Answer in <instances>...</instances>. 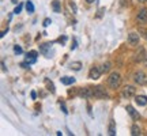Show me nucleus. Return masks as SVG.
Listing matches in <instances>:
<instances>
[{
    "label": "nucleus",
    "mask_w": 147,
    "mask_h": 136,
    "mask_svg": "<svg viewBox=\"0 0 147 136\" xmlns=\"http://www.w3.org/2000/svg\"><path fill=\"white\" fill-rule=\"evenodd\" d=\"M121 83V75L119 72H112L110 76L108 78V84H109L110 89L116 90Z\"/></svg>",
    "instance_id": "f257e3e1"
},
{
    "label": "nucleus",
    "mask_w": 147,
    "mask_h": 136,
    "mask_svg": "<svg viewBox=\"0 0 147 136\" xmlns=\"http://www.w3.org/2000/svg\"><path fill=\"white\" fill-rule=\"evenodd\" d=\"M91 89H93V97H95V98H98V100H106V98H109L106 90L102 86H95V87H91Z\"/></svg>",
    "instance_id": "f03ea898"
},
{
    "label": "nucleus",
    "mask_w": 147,
    "mask_h": 136,
    "mask_svg": "<svg viewBox=\"0 0 147 136\" xmlns=\"http://www.w3.org/2000/svg\"><path fill=\"white\" fill-rule=\"evenodd\" d=\"M134 82L139 86H143V84L147 83V75L143 71H136L134 73Z\"/></svg>",
    "instance_id": "7ed1b4c3"
},
{
    "label": "nucleus",
    "mask_w": 147,
    "mask_h": 136,
    "mask_svg": "<svg viewBox=\"0 0 147 136\" xmlns=\"http://www.w3.org/2000/svg\"><path fill=\"white\" fill-rule=\"evenodd\" d=\"M135 93H136V89L134 87V86H131V84H127L125 87L123 89V91H121V95L124 97V98H131V97H134L135 95Z\"/></svg>",
    "instance_id": "20e7f679"
},
{
    "label": "nucleus",
    "mask_w": 147,
    "mask_h": 136,
    "mask_svg": "<svg viewBox=\"0 0 147 136\" xmlns=\"http://www.w3.org/2000/svg\"><path fill=\"white\" fill-rule=\"evenodd\" d=\"M139 41H140V37H139V34L135 32H132L128 34V44L129 45H132V46H138L139 45Z\"/></svg>",
    "instance_id": "39448f33"
},
{
    "label": "nucleus",
    "mask_w": 147,
    "mask_h": 136,
    "mask_svg": "<svg viewBox=\"0 0 147 136\" xmlns=\"http://www.w3.org/2000/svg\"><path fill=\"white\" fill-rule=\"evenodd\" d=\"M136 21L139 23H146L147 22V8H142V10L138 12Z\"/></svg>",
    "instance_id": "423d86ee"
},
{
    "label": "nucleus",
    "mask_w": 147,
    "mask_h": 136,
    "mask_svg": "<svg viewBox=\"0 0 147 136\" xmlns=\"http://www.w3.org/2000/svg\"><path fill=\"white\" fill-rule=\"evenodd\" d=\"M101 73H102V71H101L98 67H93L91 69H90V72H89V78L90 79H98L101 76Z\"/></svg>",
    "instance_id": "0eeeda50"
},
{
    "label": "nucleus",
    "mask_w": 147,
    "mask_h": 136,
    "mask_svg": "<svg viewBox=\"0 0 147 136\" xmlns=\"http://www.w3.org/2000/svg\"><path fill=\"white\" fill-rule=\"evenodd\" d=\"M79 95L83 97V98H90V97H93V89H91V87L79 89Z\"/></svg>",
    "instance_id": "6e6552de"
},
{
    "label": "nucleus",
    "mask_w": 147,
    "mask_h": 136,
    "mask_svg": "<svg viewBox=\"0 0 147 136\" xmlns=\"http://www.w3.org/2000/svg\"><path fill=\"white\" fill-rule=\"evenodd\" d=\"M127 112H128V114L131 116L134 120H138V118L140 117L139 112H138V110H135V108H134V106H131V105H128V106H127Z\"/></svg>",
    "instance_id": "1a4fd4ad"
},
{
    "label": "nucleus",
    "mask_w": 147,
    "mask_h": 136,
    "mask_svg": "<svg viewBox=\"0 0 147 136\" xmlns=\"http://www.w3.org/2000/svg\"><path fill=\"white\" fill-rule=\"evenodd\" d=\"M135 102H136L139 106H146L147 105V97L146 95H136V97H135Z\"/></svg>",
    "instance_id": "9d476101"
},
{
    "label": "nucleus",
    "mask_w": 147,
    "mask_h": 136,
    "mask_svg": "<svg viewBox=\"0 0 147 136\" xmlns=\"http://www.w3.org/2000/svg\"><path fill=\"white\" fill-rule=\"evenodd\" d=\"M36 59H37V52H30V53H27V56H26V61L27 63H30V64H33V63H36Z\"/></svg>",
    "instance_id": "9b49d317"
},
{
    "label": "nucleus",
    "mask_w": 147,
    "mask_h": 136,
    "mask_svg": "<svg viewBox=\"0 0 147 136\" xmlns=\"http://www.w3.org/2000/svg\"><path fill=\"white\" fill-rule=\"evenodd\" d=\"M60 80H61V83L65 84V86L75 83V79H74V78H69V76H63V78H60Z\"/></svg>",
    "instance_id": "f8f14e48"
},
{
    "label": "nucleus",
    "mask_w": 147,
    "mask_h": 136,
    "mask_svg": "<svg viewBox=\"0 0 147 136\" xmlns=\"http://www.w3.org/2000/svg\"><path fill=\"white\" fill-rule=\"evenodd\" d=\"M108 132H109L110 136H115L116 135V123L113 120H110V123H109V129H108Z\"/></svg>",
    "instance_id": "ddd939ff"
},
{
    "label": "nucleus",
    "mask_w": 147,
    "mask_h": 136,
    "mask_svg": "<svg viewBox=\"0 0 147 136\" xmlns=\"http://www.w3.org/2000/svg\"><path fill=\"white\" fill-rule=\"evenodd\" d=\"M131 135L132 136H139L140 135V128L136 125V124H134L131 128Z\"/></svg>",
    "instance_id": "4468645a"
},
{
    "label": "nucleus",
    "mask_w": 147,
    "mask_h": 136,
    "mask_svg": "<svg viewBox=\"0 0 147 136\" xmlns=\"http://www.w3.org/2000/svg\"><path fill=\"white\" fill-rule=\"evenodd\" d=\"M69 68L74 69V71H79V69L82 68V63H80V61H72L71 65H69Z\"/></svg>",
    "instance_id": "2eb2a0df"
},
{
    "label": "nucleus",
    "mask_w": 147,
    "mask_h": 136,
    "mask_svg": "<svg viewBox=\"0 0 147 136\" xmlns=\"http://www.w3.org/2000/svg\"><path fill=\"white\" fill-rule=\"evenodd\" d=\"M45 84L48 86V90H49V91H51L52 94H55V93H56V90H55V86H53V83L51 82V80H49V79H45Z\"/></svg>",
    "instance_id": "dca6fc26"
},
{
    "label": "nucleus",
    "mask_w": 147,
    "mask_h": 136,
    "mask_svg": "<svg viewBox=\"0 0 147 136\" xmlns=\"http://www.w3.org/2000/svg\"><path fill=\"white\" fill-rule=\"evenodd\" d=\"M26 10H27L29 14H33V12H34V5H33V3L30 1V0L26 3Z\"/></svg>",
    "instance_id": "f3484780"
},
{
    "label": "nucleus",
    "mask_w": 147,
    "mask_h": 136,
    "mask_svg": "<svg viewBox=\"0 0 147 136\" xmlns=\"http://www.w3.org/2000/svg\"><path fill=\"white\" fill-rule=\"evenodd\" d=\"M109 69H110V63H109V61H106V63L102 64V68H101V71H102L104 73L109 72Z\"/></svg>",
    "instance_id": "a211bd4d"
},
{
    "label": "nucleus",
    "mask_w": 147,
    "mask_h": 136,
    "mask_svg": "<svg viewBox=\"0 0 147 136\" xmlns=\"http://www.w3.org/2000/svg\"><path fill=\"white\" fill-rule=\"evenodd\" d=\"M52 7H53V10H55V12H60V5H59L57 0H55L52 3Z\"/></svg>",
    "instance_id": "6ab92c4d"
},
{
    "label": "nucleus",
    "mask_w": 147,
    "mask_h": 136,
    "mask_svg": "<svg viewBox=\"0 0 147 136\" xmlns=\"http://www.w3.org/2000/svg\"><path fill=\"white\" fill-rule=\"evenodd\" d=\"M22 8H23V4H18L16 5V8L14 10V12H15V14H19V12L22 11Z\"/></svg>",
    "instance_id": "aec40b11"
},
{
    "label": "nucleus",
    "mask_w": 147,
    "mask_h": 136,
    "mask_svg": "<svg viewBox=\"0 0 147 136\" xmlns=\"http://www.w3.org/2000/svg\"><path fill=\"white\" fill-rule=\"evenodd\" d=\"M14 52H15L16 55H21V53H22V48L18 46V45H15V46H14Z\"/></svg>",
    "instance_id": "412c9836"
},
{
    "label": "nucleus",
    "mask_w": 147,
    "mask_h": 136,
    "mask_svg": "<svg viewBox=\"0 0 147 136\" xmlns=\"http://www.w3.org/2000/svg\"><path fill=\"white\" fill-rule=\"evenodd\" d=\"M69 7L72 8V12H74V14H76V4H75L74 1H71V3H69Z\"/></svg>",
    "instance_id": "4be33fe9"
},
{
    "label": "nucleus",
    "mask_w": 147,
    "mask_h": 136,
    "mask_svg": "<svg viewBox=\"0 0 147 136\" xmlns=\"http://www.w3.org/2000/svg\"><path fill=\"white\" fill-rule=\"evenodd\" d=\"M51 23H52V21H51V19H45V21H44V26H49V25H51Z\"/></svg>",
    "instance_id": "5701e85b"
},
{
    "label": "nucleus",
    "mask_w": 147,
    "mask_h": 136,
    "mask_svg": "<svg viewBox=\"0 0 147 136\" xmlns=\"http://www.w3.org/2000/svg\"><path fill=\"white\" fill-rule=\"evenodd\" d=\"M61 110H63V112L65 113V114L68 113V110H67V108H65V105H64V104H61Z\"/></svg>",
    "instance_id": "b1692460"
},
{
    "label": "nucleus",
    "mask_w": 147,
    "mask_h": 136,
    "mask_svg": "<svg viewBox=\"0 0 147 136\" xmlns=\"http://www.w3.org/2000/svg\"><path fill=\"white\" fill-rule=\"evenodd\" d=\"M29 65H30V63H21V67H23V68H29Z\"/></svg>",
    "instance_id": "393cba45"
},
{
    "label": "nucleus",
    "mask_w": 147,
    "mask_h": 136,
    "mask_svg": "<svg viewBox=\"0 0 147 136\" xmlns=\"http://www.w3.org/2000/svg\"><path fill=\"white\" fill-rule=\"evenodd\" d=\"M143 64L147 65V53H146V56H144V59H143Z\"/></svg>",
    "instance_id": "a878e982"
},
{
    "label": "nucleus",
    "mask_w": 147,
    "mask_h": 136,
    "mask_svg": "<svg viewBox=\"0 0 147 136\" xmlns=\"http://www.w3.org/2000/svg\"><path fill=\"white\" fill-rule=\"evenodd\" d=\"M37 95H36V91H32V98H36Z\"/></svg>",
    "instance_id": "bb28decb"
},
{
    "label": "nucleus",
    "mask_w": 147,
    "mask_h": 136,
    "mask_svg": "<svg viewBox=\"0 0 147 136\" xmlns=\"http://www.w3.org/2000/svg\"><path fill=\"white\" fill-rule=\"evenodd\" d=\"M86 1H87V3H89V4H93V3H94L95 0H86Z\"/></svg>",
    "instance_id": "cd10ccee"
},
{
    "label": "nucleus",
    "mask_w": 147,
    "mask_h": 136,
    "mask_svg": "<svg viewBox=\"0 0 147 136\" xmlns=\"http://www.w3.org/2000/svg\"><path fill=\"white\" fill-rule=\"evenodd\" d=\"M139 1H140V3H146L147 0H139Z\"/></svg>",
    "instance_id": "c85d7f7f"
},
{
    "label": "nucleus",
    "mask_w": 147,
    "mask_h": 136,
    "mask_svg": "<svg viewBox=\"0 0 147 136\" xmlns=\"http://www.w3.org/2000/svg\"><path fill=\"white\" fill-rule=\"evenodd\" d=\"M146 40H147V33H146Z\"/></svg>",
    "instance_id": "c756f323"
}]
</instances>
